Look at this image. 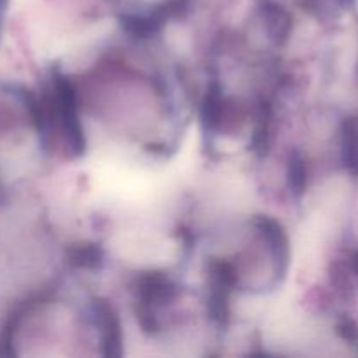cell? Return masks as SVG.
Wrapping results in <instances>:
<instances>
[{"label":"cell","mask_w":358,"mask_h":358,"mask_svg":"<svg viewBox=\"0 0 358 358\" xmlns=\"http://www.w3.org/2000/svg\"><path fill=\"white\" fill-rule=\"evenodd\" d=\"M182 80L175 65L136 59L124 49L101 52L83 76L73 77L86 124L94 122L154 156L173 150L182 135Z\"/></svg>","instance_id":"6da1fadb"},{"label":"cell","mask_w":358,"mask_h":358,"mask_svg":"<svg viewBox=\"0 0 358 358\" xmlns=\"http://www.w3.org/2000/svg\"><path fill=\"white\" fill-rule=\"evenodd\" d=\"M290 266L289 233L275 217H238L217 227L205 259L206 283L231 297L268 296L285 280Z\"/></svg>","instance_id":"7a4b0ae2"}]
</instances>
